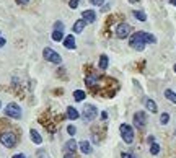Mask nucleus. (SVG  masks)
Segmentation results:
<instances>
[{"label":"nucleus","mask_w":176,"mask_h":158,"mask_svg":"<svg viewBox=\"0 0 176 158\" xmlns=\"http://www.w3.org/2000/svg\"><path fill=\"white\" fill-rule=\"evenodd\" d=\"M119 132H121V137L126 144H132L134 142V129L129 126V124H121L119 127Z\"/></svg>","instance_id":"obj_2"},{"label":"nucleus","mask_w":176,"mask_h":158,"mask_svg":"<svg viewBox=\"0 0 176 158\" xmlns=\"http://www.w3.org/2000/svg\"><path fill=\"white\" fill-rule=\"evenodd\" d=\"M67 132H69L70 135H75V132H77V127H75V126H69V127H67Z\"/></svg>","instance_id":"obj_28"},{"label":"nucleus","mask_w":176,"mask_h":158,"mask_svg":"<svg viewBox=\"0 0 176 158\" xmlns=\"http://www.w3.org/2000/svg\"><path fill=\"white\" fill-rule=\"evenodd\" d=\"M90 3L95 5V7H101V5L104 3V0H90Z\"/></svg>","instance_id":"obj_26"},{"label":"nucleus","mask_w":176,"mask_h":158,"mask_svg":"<svg viewBox=\"0 0 176 158\" xmlns=\"http://www.w3.org/2000/svg\"><path fill=\"white\" fill-rule=\"evenodd\" d=\"M145 124H147V112L144 111H137L134 114V127H137V129H144L145 127Z\"/></svg>","instance_id":"obj_7"},{"label":"nucleus","mask_w":176,"mask_h":158,"mask_svg":"<svg viewBox=\"0 0 176 158\" xmlns=\"http://www.w3.org/2000/svg\"><path fill=\"white\" fill-rule=\"evenodd\" d=\"M64 46L67 47V49H75L77 47V43H75V38H73L72 34H69V36H65L64 38Z\"/></svg>","instance_id":"obj_13"},{"label":"nucleus","mask_w":176,"mask_h":158,"mask_svg":"<svg viewBox=\"0 0 176 158\" xmlns=\"http://www.w3.org/2000/svg\"><path fill=\"white\" fill-rule=\"evenodd\" d=\"M152 142H155V139H153V135H150V137H149V144H152Z\"/></svg>","instance_id":"obj_35"},{"label":"nucleus","mask_w":176,"mask_h":158,"mask_svg":"<svg viewBox=\"0 0 176 158\" xmlns=\"http://www.w3.org/2000/svg\"><path fill=\"white\" fill-rule=\"evenodd\" d=\"M121 156L122 158H135V155L130 153V152H124V153H121Z\"/></svg>","instance_id":"obj_29"},{"label":"nucleus","mask_w":176,"mask_h":158,"mask_svg":"<svg viewBox=\"0 0 176 158\" xmlns=\"http://www.w3.org/2000/svg\"><path fill=\"white\" fill-rule=\"evenodd\" d=\"M129 2H130V3H137L139 0H129Z\"/></svg>","instance_id":"obj_38"},{"label":"nucleus","mask_w":176,"mask_h":158,"mask_svg":"<svg viewBox=\"0 0 176 158\" xmlns=\"http://www.w3.org/2000/svg\"><path fill=\"white\" fill-rule=\"evenodd\" d=\"M64 158H73V156H72V153H69V155H65Z\"/></svg>","instance_id":"obj_37"},{"label":"nucleus","mask_w":176,"mask_h":158,"mask_svg":"<svg viewBox=\"0 0 176 158\" xmlns=\"http://www.w3.org/2000/svg\"><path fill=\"white\" fill-rule=\"evenodd\" d=\"M43 55H44V59H46L47 62H52V64H62V57L55 52L54 49H51V47H44L43 51Z\"/></svg>","instance_id":"obj_5"},{"label":"nucleus","mask_w":176,"mask_h":158,"mask_svg":"<svg viewBox=\"0 0 176 158\" xmlns=\"http://www.w3.org/2000/svg\"><path fill=\"white\" fill-rule=\"evenodd\" d=\"M165 98L170 99L171 103H176V93L173 90H165Z\"/></svg>","instance_id":"obj_21"},{"label":"nucleus","mask_w":176,"mask_h":158,"mask_svg":"<svg viewBox=\"0 0 176 158\" xmlns=\"http://www.w3.org/2000/svg\"><path fill=\"white\" fill-rule=\"evenodd\" d=\"M134 16H135L137 20H140V21H145V20H147V15L142 12V10H135V12H134Z\"/></svg>","instance_id":"obj_23"},{"label":"nucleus","mask_w":176,"mask_h":158,"mask_svg":"<svg viewBox=\"0 0 176 158\" xmlns=\"http://www.w3.org/2000/svg\"><path fill=\"white\" fill-rule=\"evenodd\" d=\"M67 117H69V119H72V121H75V119H78V117H80V114H78V111L73 108V106H69V108H67Z\"/></svg>","instance_id":"obj_16"},{"label":"nucleus","mask_w":176,"mask_h":158,"mask_svg":"<svg viewBox=\"0 0 176 158\" xmlns=\"http://www.w3.org/2000/svg\"><path fill=\"white\" fill-rule=\"evenodd\" d=\"M174 72H176V65H174Z\"/></svg>","instance_id":"obj_39"},{"label":"nucleus","mask_w":176,"mask_h":158,"mask_svg":"<svg viewBox=\"0 0 176 158\" xmlns=\"http://www.w3.org/2000/svg\"><path fill=\"white\" fill-rule=\"evenodd\" d=\"M36 155H38V158H49V156H47V153H46L44 150H39Z\"/></svg>","instance_id":"obj_30"},{"label":"nucleus","mask_w":176,"mask_h":158,"mask_svg":"<svg viewBox=\"0 0 176 158\" xmlns=\"http://www.w3.org/2000/svg\"><path fill=\"white\" fill-rule=\"evenodd\" d=\"M78 3H80V0H70V2H69V7H70V8H77Z\"/></svg>","instance_id":"obj_27"},{"label":"nucleus","mask_w":176,"mask_h":158,"mask_svg":"<svg viewBox=\"0 0 176 158\" xmlns=\"http://www.w3.org/2000/svg\"><path fill=\"white\" fill-rule=\"evenodd\" d=\"M85 98H87V93H85L83 90H75V91H73V99H75L77 103L83 101Z\"/></svg>","instance_id":"obj_17"},{"label":"nucleus","mask_w":176,"mask_h":158,"mask_svg":"<svg viewBox=\"0 0 176 158\" xmlns=\"http://www.w3.org/2000/svg\"><path fill=\"white\" fill-rule=\"evenodd\" d=\"M158 152H160V145L157 142H152L150 144V153L152 155H158Z\"/></svg>","instance_id":"obj_22"},{"label":"nucleus","mask_w":176,"mask_h":158,"mask_svg":"<svg viewBox=\"0 0 176 158\" xmlns=\"http://www.w3.org/2000/svg\"><path fill=\"white\" fill-rule=\"evenodd\" d=\"M155 43H157V38L150 34V33H145V31H137L129 38L130 47L135 51H144L145 44H155Z\"/></svg>","instance_id":"obj_1"},{"label":"nucleus","mask_w":176,"mask_h":158,"mask_svg":"<svg viewBox=\"0 0 176 158\" xmlns=\"http://www.w3.org/2000/svg\"><path fill=\"white\" fill-rule=\"evenodd\" d=\"M108 64H109V59H108V55H101V57H100V69H103V70H106L108 69Z\"/></svg>","instance_id":"obj_20"},{"label":"nucleus","mask_w":176,"mask_h":158,"mask_svg":"<svg viewBox=\"0 0 176 158\" xmlns=\"http://www.w3.org/2000/svg\"><path fill=\"white\" fill-rule=\"evenodd\" d=\"M5 43H7V39H5V38H0V49L5 46Z\"/></svg>","instance_id":"obj_31"},{"label":"nucleus","mask_w":176,"mask_h":158,"mask_svg":"<svg viewBox=\"0 0 176 158\" xmlns=\"http://www.w3.org/2000/svg\"><path fill=\"white\" fill-rule=\"evenodd\" d=\"M0 142L7 148H13L16 145V135L13 132H3V134H0Z\"/></svg>","instance_id":"obj_4"},{"label":"nucleus","mask_w":176,"mask_h":158,"mask_svg":"<svg viewBox=\"0 0 176 158\" xmlns=\"http://www.w3.org/2000/svg\"><path fill=\"white\" fill-rule=\"evenodd\" d=\"M78 147H80V152L83 155H90V153H92V145H90L88 140H82V142H78Z\"/></svg>","instance_id":"obj_11"},{"label":"nucleus","mask_w":176,"mask_h":158,"mask_svg":"<svg viewBox=\"0 0 176 158\" xmlns=\"http://www.w3.org/2000/svg\"><path fill=\"white\" fill-rule=\"evenodd\" d=\"M64 31H52V41H55V43H60V41H64Z\"/></svg>","instance_id":"obj_18"},{"label":"nucleus","mask_w":176,"mask_h":158,"mask_svg":"<svg viewBox=\"0 0 176 158\" xmlns=\"http://www.w3.org/2000/svg\"><path fill=\"white\" fill-rule=\"evenodd\" d=\"M16 2H18V3H21V5H25V3H28V2H30V0H16Z\"/></svg>","instance_id":"obj_34"},{"label":"nucleus","mask_w":176,"mask_h":158,"mask_svg":"<svg viewBox=\"0 0 176 158\" xmlns=\"http://www.w3.org/2000/svg\"><path fill=\"white\" fill-rule=\"evenodd\" d=\"M54 30L55 31H64V23H62V21H55V23H54Z\"/></svg>","instance_id":"obj_25"},{"label":"nucleus","mask_w":176,"mask_h":158,"mask_svg":"<svg viewBox=\"0 0 176 158\" xmlns=\"http://www.w3.org/2000/svg\"><path fill=\"white\" fill-rule=\"evenodd\" d=\"M30 137L33 140V144H36V145H41L43 144V137L39 135V132L36 131V129H30Z\"/></svg>","instance_id":"obj_12"},{"label":"nucleus","mask_w":176,"mask_h":158,"mask_svg":"<svg viewBox=\"0 0 176 158\" xmlns=\"http://www.w3.org/2000/svg\"><path fill=\"white\" fill-rule=\"evenodd\" d=\"M96 116H98V109H96V106H93V104H85L83 106V121L85 122L95 121Z\"/></svg>","instance_id":"obj_3"},{"label":"nucleus","mask_w":176,"mask_h":158,"mask_svg":"<svg viewBox=\"0 0 176 158\" xmlns=\"http://www.w3.org/2000/svg\"><path fill=\"white\" fill-rule=\"evenodd\" d=\"M168 121H170V114H168V112H163L162 117H160V122L165 126V124H168Z\"/></svg>","instance_id":"obj_24"},{"label":"nucleus","mask_w":176,"mask_h":158,"mask_svg":"<svg viewBox=\"0 0 176 158\" xmlns=\"http://www.w3.org/2000/svg\"><path fill=\"white\" fill-rule=\"evenodd\" d=\"M13 158H26L23 153H16V155H13Z\"/></svg>","instance_id":"obj_33"},{"label":"nucleus","mask_w":176,"mask_h":158,"mask_svg":"<svg viewBox=\"0 0 176 158\" xmlns=\"http://www.w3.org/2000/svg\"><path fill=\"white\" fill-rule=\"evenodd\" d=\"M145 106H147V109L152 111V112H157L158 108H157V103L153 99H145Z\"/></svg>","instance_id":"obj_19"},{"label":"nucleus","mask_w":176,"mask_h":158,"mask_svg":"<svg viewBox=\"0 0 176 158\" xmlns=\"http://www.w3.org/2000/svg\"><path fill=\"white\" fill-rule=\"evenodd\" d=\"M170 3H171V5H174V7H176V0H170Z\"/></svg>","instance_id":"obj_36"},{"label":"nucleus","mask_w":176,"mask_h":158,"mask_svg":"<svg viewBox=\"0 0 176 158\" xmlns=\"http://www.w3.org/2000/svg\"><path fill=\"white\" fill-rule=\"evenodd\" d=\"M77 148H78V144H77V140H75V139H70L69 142L65 144V150L69 152V153H72V155L77 152Z\"/></svg>","instance_id":"obj_14"},{"label":"nucleus","mask_w":176,"mask_h":158,"mask_svg":"<svg viewBox=\"0 0 176 158\" xmlns=\"http://www.w3.org/2000/svg\"><path fill=\"white\" fill-rule=\"evenodd\" d=\"M5 116L13 117V119H20L21 117V108L18 106V103H10L5 108Z\"/></svg>","instance_id":"obj_6"},{"label":"nucleus","mask_w":176,"mask_h":158,"mask_svg":"<svg viewBox=\"0 0 176 158\" xmlns=\"http://www.w3.org/2000/svg\"><path fill=\"white\" fill-rule=\"evenodd\" d=\"M85 26H87V21H85L83 18L77 20L75 23H73V33H82L85 30Z\"/></svg>","instance_id":"obj_15"},{"label":"nucleus","mask_w":176,"mask_h":158,"mask_svg":"<svg viewBox=\"0 0 176 158\" xmlns=\"http://www.w3.org/2000/svg\"><path fill=\"white\" fill-rule=\"evenodd\" d=\"M0 108H2V103H0Z\"/></svg>","instance_id":"obj_40"},{"label":"nucleus","mask_w":176,"mask_h":158,"mask_svg":"<svg viewBox=\"0 0 176 158\" xmlns=\"http://www.w3.org/2000/svg\"><path fill=\"white\" fill-rule=\"evenodd\" d=\"M98 83H100V77L98 75H87L85 77V85H87L88 88H92V90H95L96 87H98Z\"/></svg>","instance_id":"obj_9"},{"label":"nucleus","mask_w":176,"mask_h":158,"mask_svg":"<svg viewBox=\"0 0 176 158\" xmlns=\"http://www.w3.org/2000/svg\"><path fill=\"white\" fill-rule=\"evenodd\" d=\"M82 18L87 21V23H95L96 21V13L93 12V10H85V12H82Z\"/></svg>","instance_id":"obj_10"},{"label":"nucleus","mask_w":176,"mask_h":158,"mask_svg":"<svg viewBox=\"0 0 176 158\" xmlns=\"http://www.w3.org/2000/svg\"><path fill=\"white\" fill-rule=\"evenodd\" d=\"M101 119H103V121H106V119H108V112H106V111L101 112Z\"/></svg>","instance_id":"obj_32"},{"label":"nucleus","mask_w":176,"mask_h":158,"mask_svg":"<svg viewBox=\"0 0 176 158\" xmlns=\"http://www.w3.org/2000/svg\"><path fill=\"white\" fill-rule=\"evenodd\" d=\"M129 33H130V26L126 25V23H119L116 26V36L119 39H126L129 36Z\"/></svg>","instance_id":"obj_8"}]
</instances>
